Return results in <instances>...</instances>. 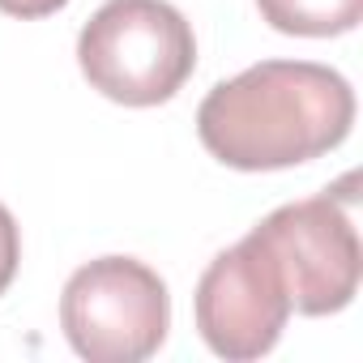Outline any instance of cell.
<instances>
[{"label": "cell", "mask_w": 363, "mask_h": 363, "mask_svg": "<svg viewBox=\"0 0 363 363\" xmlns=\"http://www.w3.org/2000/svg\"><path fill=\"white\" fill-rule=\"evenodd\" d=\"M69 0H0V13L9 18H48V13H60Z\"/></svg>", "instance_id": "ba28073f"}, {"label": "cell", "mask_w": 363, "mask_h": 363, "mask_svg": "<svg viewBox=\"0 0 363 363\" xmlns=\"http://www.w3.org/2000/svg\"><path fill=\"white\" fill-rule=\"evenodd\" d=\"M82 77L111 103L158 107L197 69V35L167 0H107L77 35Z\"/></svg>", "instance_id": "7a4b0ae2"}, {"label": "cell", "mask_w": 363, "mask_h": 363, "mask_svg": "<svg viewBox=\"0 0 363 363\" xmlns=\"http://www.w3.org/2000/svg\"><path fill=\"white\" fill-rule=\"evenodd\" d=\"M60 329L90 363H141L171 329L167 282L137 257H99L65 282Z\"/></svg>", "instance_id": "3957f363"}, {"label": "cell", "mask_w": 363, "mask_h": 363, "mask_svg": "<svg viewBox=\"0 0 363 363\" xmlns=\"http://www.w3.org/2000/svg\"><path fill=\"white\" fill-rule=\"evenodd\" d=\"M346 184L337 193H320L308 201L278 206L269 218H261L252 227V240L278 265L291 312L333 316L359 291L363 248H359Z\"/></svg>", "instance_id": "277c9868"}, {"label": "cell", "mask_w": 363, "mask_h": 363, "mask_svg": "<svg viewBox=\"0 0 363 363\" xmlns=\"http://www.w3.org/2000/svg\"><path fill=\"white\" fill-rule=\"evenodd\" d=\"M18 265H22V231H18V218L0 206V295L18 278Z\"/></svg>", "instance_id": "52a82bcc"}, {"label": "cell", "mask_w": 363, "mask_h": 363, "mask_svg": "<svg viewBox=\"0 0 363 363\" xmlns=\"http://www.w3.org/2000/svg\"><path fill=\"white\" fill-rule=\"evenodd\" d=\"M354 124L350 82L312 60H261L197 107L201 145L235 171H282L337 150Z\"/></svg>", "instance_id": "6da1fadb"}, {"label": "cell", "mask_w": 363, "mask_h": 363, "mask_svg": "<svg viewBox=\"0 0 363 363\" xmlns=\"http://www.w3.org/2000/svg\"><path fill=\"white\" fill-rule=\"evenodd\" d=\"M197 333L218 359H261L278 346L286 320H291V299L278 278V265L269 252L252 240V231L218 252L201 282H197Z\"/></svg>", "instance_id": "5b68a950"}, {"label": "cell", "mask_w": 363, "mask_h": 363, "mask_svg": "<svg viewBox=\"0 0 363 363\" xmlns=\"http://www.w3.org/2000/svg\"><path fill=\"white\" fill-rule=\"evenodd\" d=\"M257 9L278 35L333 39L359 26L363 0H257Z\"/></svg>", "instance_id": "8992f818"}]
</instances>
